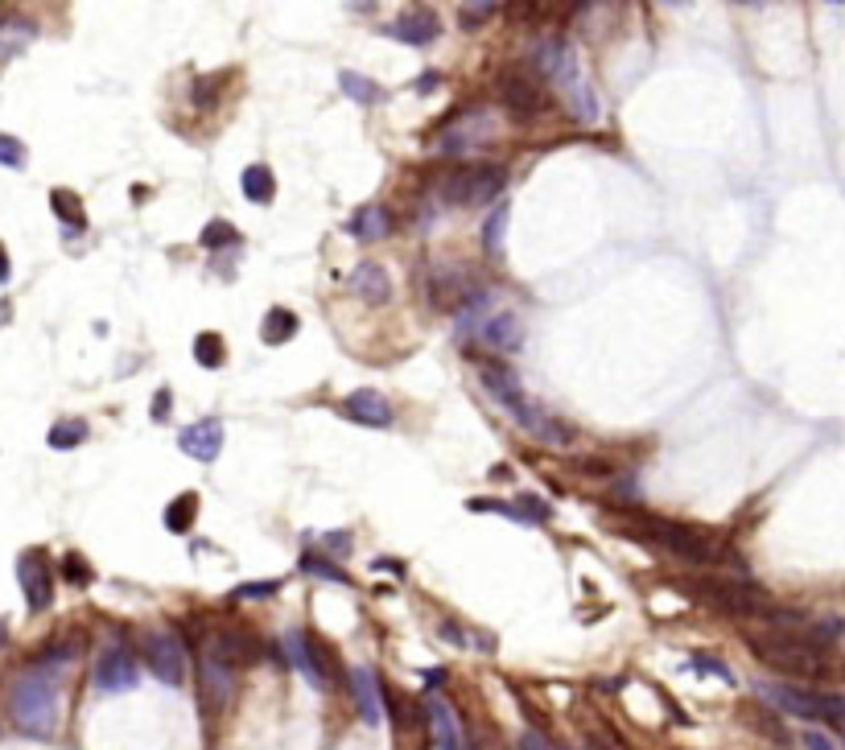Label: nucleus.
Wrapping results in <instances>:
<instances>
[{"label": "nucleus", "instance_id": "nucleus-11", "mask_svg": "<svg viewBox=\"0 0 845 750\" xmlns=\"http://www.w3.org/2000/svg\"><path fill=\"white\" fill-rule=\"evenodd\" d=\"M499 99H503V108L516 112V116H536V112H545V104H549L545 87H540L536 79H528V75H503Z\"/></svg>", "mask_w": 845, "mask_h": 750}, {"label": "nucleus", "instance_id": "nucleus-38", "mask_svg": "<svg viewBox=\"0 0 845 750\" xmlns=\"http://www.w3.org/2000/svg\"><path fill=\"white\" fill-rule=\"evenodd\" d=\"M326 549L330 553H351V532H326Z\"/></svg>", "mask_w": 845, "mask_h": 750}, {"label": "nucleus", "instance_id": "nucleus-35", "mask_svg": "<svg viewBox=\"0 0 845 750\" xmlns=\"http://www.w3.org/2000/svg\"><path fill=\"white\" fill-rule=\"evenodd\" d=\"M0 165L25 169V145L17 141V136H5V132H0Z\"/></svg>", "mask_w": 845, "mask_h": 750}, {"label": "nucleus", "instance_id": "nucleus-29", "mask_svg": "<svg viewBox=\"0 0 845 750\" xmlns=\"http://www.w3.org/2000/svg\"><path fill=\"white\" fill-rule=\"evenodd\" d=\"M194 363L207 367V371H219V367L227 363V343H223L215 330H202V334L194 338Z\"/></svg>", "mask_w": 845, "mask_h": 750}, {"label": "nucleus", "instance_id": "nucleus-44", "mask_svg": "<svg viewBox=\"0 0 845 750\" xmlns=\"http://www.w3.org/2000/svg\"><path fill=\"white\" fill-rule=\"evenodd\" d=\"M425 680H429V685H442L446 672H442V668H429V672H425Z\"/></svg>", "mask_w": 845, "mask_h": 750}, {"label": "nucleus", "instance_id": "nucleus-41", "mask_svg": "<svg viewBox=\"0 0 845 750\" xmlns=\"http://www.w3.org/2000/svg\"><path fill=\"white\" fill-rule=\"evenodd\" d=\"M165 408H169V392H157V408H153V421H165V417H169Z\"/></svg>", "mask_w": 845, "mask_h": 750}, {"label": "nucleus", "instance_id": "nucleus-6", "mask_svg": "<svg viewBox=\"0 0 845 750\" xmlns=\"http://www.w3.org/2000/svg\"><path fill=\"white\" fill-rule=\"evenodd\" d=\"M503 182H507L503 165H466L454 178H446L442 198L454 202V207H483V202H491L503 190Z\"/></svg>", "mask_w": 845, "mask_h": 750}, {"label": "nucleus", "instance_id": "nucleus-40", "mask_svg": "<svg viewBox=\"0 0 845 750\" xmlns=\"http://www.w3.org/2000/svg\"><path fill=\"white\" fill-rule=\"evenodd\" d=\"M520 750H549V742L540 738V734H532V730H528V734L520 738Z\"/></svg>", "mask_w": 845, "mask_h": 750}, {"label": "nucleus", "instance_id": "nucleus-8", "mask_svg": "<svg viewBox=\"0 0 845 750\" xmlns=\"http://www.w3.org/2000/svg\"><path fill=\"white\" fill-rule=\"evenodd\" d=\"M17 582H21L29 610H46L54 602V565L42 549H29L17 557Z\"/></svg>", "mask_w": 845, "mask_h": 750}, {"label": "nucleus", "instance_id": "nucleus-23", "mask_svg": "<svg viewBox=\"0 0 845 750\" xmlns=\"http://www.w3.org/2000/svg\"><path fill=\"white\" fill-rule=\"evenodd\" d=\"M293 334H297V314H293V310H285V305H273V310L264 314V322H260V338H264V347H285Z\"/></svg>", "mask_w": 845, "mask_h": 750}, {"label": "nucleus", "instance_id": "nucleus-25", "mask_svg": "<svg viewBox=\"0 0 845 750\" xmlns=\"http://www.w3.org/2000/svg\"><path fill=\"white\" fill-rule=\"evenodd\" d=\"M503 235H507V207L499 202V207H491V211L483 215V227H479V244H483V252H487L491 260L503 256Z\"/></svg>", "mask_w": 845, "mask_h": 750}, {"label": "nucleus", "instance_id": "nucleus-28", "mask_svg": "<svg viewBox=\"0 0 845 750\" xmlns=\"http://www.w3.org/2000/svg\"><path fill=\"white\" fill-rule=\"evenodd\" d=\"M46 441H50V450H75L87 441V421L83 417H62V421L50 425Z\"/></svg>", "mask_w": 845, "mask_h": 750}, {"label": "nucleus", "instance_id": "nucleus-24", "mask_svg": "<svg viewBox=\"0 0 845 750\" xmlns=\"http://www.w3.org/2000/svg\"><path fill=\"white\" fill-rule=\"evenodd\" d=\"M215 660L223 668H240V664H252L256 660V647H252V635H240V631H227L215 647Z\"/></svg>", "mask_w": 845, "mask_h": 750}, {"label": "nucleus", "instance_id": "nucleus-27", "mask_svg": "<svg viewBox=\"0 0 845 750\" xmlns=\"http://www.w3.org/2000/svg\"><path fill=\"white\" fill-rule=\"evenodd\" d=\"M194 520H198V495H194V491L178 495L174 503L165 507V528L174 532V536H186V532L194 528Z\"/></svg>", "mask_w": 845, "mask_h": 750}, {"label": "nucleus", "instance_id": "nucleus-12", "mask_svg": "<svg viewBox=\"0 0 845 750\" xmlns=\"http://www.w3.org/2000/svg\"><path fill=\"white\" fill-rule=\"evenodd\" d=\"M178 446L194 462H215L219 450H223V425H219V417H202V421L186 425L178 433Z\"/></svg>", "mask_w": 845, "mask_h": 750}, {"label": "nucleus", "instance_id": "nucleus-36", "mask_svg": "<svg viewBox=\"0 0 845 750\" xmlns=\"http://www.w3.org/2000/svg\"><path fill=\"white\" fill-rule=\"evenodd\" d=\"M273 594H277V582H248V586L235 590V598H240V602H248V598L252 602L256 598H273Z\"/></svg>", "mask_w": 845, "mask_h": 750}, {"label": "nucleus", "instance_id": "nucleus-33", "mask_svg": "<svg viewBox=\"0 0 845 750\" xmlns=\"http://www.w3.org/2000/svg\"><path fill=\"white\" fill-rule=\"evenodd\" d=\"M338 83H343V91L351 99H359V104H376V99H380V87H371V79H363V75L343 71V75H338Z\"/></svg>", "mask_w": 845, "mask_h": 750}, {"label": "nucleus", "instance_id": "nucleus-4", "mask_svg": "<svg viewBox=\"0 0 845 750\" xmlns=\"http://www.w3.org/2000/svg\"><path fill=\"white\" fill-rule=\"evenodd\" d=\"M755 656L775 668V672H788V676H821L825 672V656H821V643L817 639H751Z\"/></svg>", "mask_w": 845, "mask_h": 750}, {"label": "nucleus", "instance_id": "nucleus-21", "mask_svg": "<svg viewBox=\"0 0 845 750\" xmlns=\"http://www.w3.org/2000/svg\"><path fill=\"white\" fill-rule=\"evenodd\" d=\"M347 231L355 235V240H384V235L392 231V215H388V207H363V211H355L351 219H347Z\"/></svg>", "mask_w": 845, "mask_h": 750}, {"label": "nucleus", "instance_id": "nucleus-37", "mask_svg": "<svg viewBox=\"0 0 845 750\" xmlns=\"http://www.w3.org/2000/svg\"><path fill=\"white\" fill-rule=\"evenodd\" d=\"M487 13H495V5H466V9H462V25L475 29L479 21H487Z\"/></svg>", "mask_w": 845, "mask_h": 750}, {"label": "nucleus", "instance_id": "nucleus-3", "mask_svg": "<svg viewBox=\"0 0 845 750\" xmlns=\"http://www.w3.org/2000/svg\"><path fill=\"white\" fill-rule=\"evenodd\" d=\"M693 598L709 602L722 615H771V598L767 590L751 586V582H730V577H697L689 586Z\"/></svg>", "mask_w": 845, "mask_h": 750}, {"label": "nucleus", "instance_id": "nucleus-2", "mask_svg": "<svg viewBox=\"0 0 845 750\" xmlns=\"http://www.w3.org/2000/svg\"><path fill=\"white\" fill-rule=\"evenodd\" d=\"M623 532H635V536H644V540H652V544H664L668 553L685 557V561H709V557H714V544H709V536H701V532L689 528V524L648 516V511H631V524H627Z\"/></svg>", "mask_w": 845, "mask_h": 750}, {"label": "nucleus", "instance_id": "nucleus-42", "mask_svg": "<svg viewBox=\"0 0 845 750\" xmlns=\"http://www.w3.org/2000/svg\"><path fill=\"white\" fill-rule=\"evenodd\" d=\"M9 272H13V264H9V252H5V244H0V285L9 281Z\"/></svg>", "mask_w": 845, "mask_h": 750}, {"label": "nucleus", "instance_id": "nucleus-30", "mask_svg": "<svg viewBox=\"0 0 845 750\" xmlns=\"http://www.w3.org/2000/svg\"><path fill=\"white\" fill-rule=\"evenodd\" d=\"M50 207H54V215L71 227V231H79L83 223H87V215H83V202H79V194H71V190H54L50 194Z\"/></svg>", "mask_w": 845, "mask_h": 750}, {"label": "nucleus", "instance_id": "nucleus-1", "mask_svg": "<svg viewBox=\"0 0 845 750\" xmlns=\"http://www.w3.org/2000/svg\"><path fill=\"white\" fill-rule=\"evenodd\" d=\"M13 722L21 726V734L29 738H50L58 726V693L50 685V676H25L13 689Z\"/></svg>", "mask_w": 845, "mask_h": 750}, {"label": "nucleus", "instance_id": "nucleus-34", "mask_svg": "<svg viewBox=\"0 0 845 750\" xmlns=\"http://www.w3.org/2000/svg\"><path fill=\"white\" fill-rule=\"evenodd\" d=\"M62 577H66L71 586H87L95 573H91V565L83 561V553H66V557H62Z\"/></svg>", "mask_w": 845, "mask_h": 750}, {"label": "nucleus", "instance_id": "nucleus-9", "mask_svg": "<svg viewBox=\"0 0 845 750\" xmlns=\"http://www.w3.org/2000/svg\"><path fill=\"white\" fill-rule=\"evenodd\" d=\"M137 680H141V668L128 647H108V652L95 660V685L104 693H128V689H137Z\"/></svg>", "mask_w": 845, "mask_h": 750}, {"label": "nucleus", "instance_id": "nucleus-32", "mask_svg": "<svg viewBox=\"0 0 845 750\" xmlns=\"http://www.w3.org/2000/svg\"><path fill=\"white\" fill-rule=\"evenodd\" d=\"M198 240H202V248H207V252H219V248H227V244H240V231H235L227 219H215V223L202 227Z\"/></svg>", "mask_w": 845, "mask_h": 750}, {"label": "nucleus", "instance_id": "nucleus-20", "mask_svg": "<svg viewBox=\"0 0 845 750\" xmlns=\"http://www.w3.org/2000/svg\"><path fill=\"white\" fill-rule=\"evenodd\" d=\"M536 66L545 71V79H553L557 87H565V83H573L578 79V62H573V50L565 46V42H545L536 50Z\"/></svg>", "mask_w": 845, "mask_h": 750}, {"label": "nucleus", "instance_id": "nucleus-43", "mask_svg": "<svg viewBox=\"0 0 845 750\" xmlns=\"http://www.w3.org/2000/svg\"><path fill=\"white\" fill-rule=\"evenodd\" d=\"M417 87H421V91H433V87H437V75H433V71H429V75H421V79H417Z\"/></svg>", "mask_w": 845, "mask_h": 750}, {"label": "nucleus", "instance_id": "nucleus-26", "mask_svg": "<svg viewBox=\"0 0 845 750\" xmlns=\"http://www.w3.org/2000/svg\"><path fill=\"white\" fill-rule=\"evenodd\" d=\"M244 198L256 202V207H268V202L277 198L273 169H268V165H248V169H244Z\"/></svg>", "mask_w": 845, "mask_h": 750}, {"label": "nucleus", "instance_id": "nucleus-5", "mask_svg": "<svg viewBox=\"0 0 845 750\" xmlns=\"http://www.w3.org/2000/svg\"><path fill=\"white\" fill-rule=\"evenodd\" d=\"M759 693L784 713H796V718H821L829 722L833 730L841 726V697L837 693H808V689H796V685H759Z\"/></svg>", "mask_w": 845, "mask_h": 750}, {"label": "nucleus", "instance_id": "nucleus-31", "mask_svg": "<svg viewBox=\"0 0 845 750\" xmlns=\"http://www.w3.org/2000/svg\"><path fill=\"white\" fill-rule=\"evenodd\" d=\"M301 573H310V577H322V582H334V586H347V582H351V577L343 573V565L326 561L322 553H306V557H301Z\"/></svg>", "mask_w": 845, "mask_h": 750}, {"label": "nucleus", "instance_id": "nucleus-45", "mask_svg": "<svg viewBox=\"0 0 845 750\" xmlns=\"http://www.w3.org/2000/svg\"><path fill=\"white\" fill-rule=\"evenodd\" d=\"M0 639H5V631H0Z\"/></svg>", "mask_w": 845, "mask_h": 750}, {"label": "nucleus", "instance_id": "nucleus-14", "mask_svg": "<svg viewBox=\"0 0 845 750\" xmlns=\"http://www.w3.org/2000/svg\"><path fill=\"white\" fill-rule=\"evenodd\" d=\"M479 338H483V343H487L491 351L512 355V351H520V343H524V322H520L512 310L491 314V318L479 326Z\"/></svg>", "mask_w": 845, "mask_h": 750}, {"label": "nucleus", "instance_id": "nucleus-18", "mask_svg": "<svg viewBox=\"0 0 845 750\" xmlns=\"http://www.w3.org/2000/svg\"><path fill=\"white\" fill-rule=\"evenodd\" d=\"M392 33L404 46H429V42H437V33H442V17L433 9H409L392 25Z\"/></svg>", "mask_w": 845, "mask_h": 750}, {"label": "nucleus", "instance_id": "nucleus-19", "mask_svg": "<svg viewBox=\"0 0 845 750\" xmlns=\"http://www.w3.org/2000/svg\"><path fill=\"white\" fill-rule=\"evenodd\" d=\"M351 293H359L367 305H384V301L392 297V285H388L384 264H376V260L355 264V272H351Z\"/></svg>", "mask_w": 845, "mask_h": 750}, {"label": "nucleus", "instance_id": "nucleus-22", "mask_svg": "<svg viewBox=\"0 0 845 750\" xmlns=\"http://www.w3.org/2000/svg\"><path fill=\"white\" fill-rule=\"evenodd\" d=\"M429 726H433V738L442 750H462V730H458V718H454V709L446 701H429Z\"/></svg>", "mask_w": 845, "mask_h": 750}, {"label": "nucleus", "instance_id": "nucleus-39", "mask_svg": "<svg viewBox=\"0 0 845 750\" xmlns=\"http://www.w3.org/2000/svg\"><path fill=\"white\" fill-rule=\"evenodd\" d=\"M804 746H808V750H837V742H833L829 734H821V730H808V734H804Z\"/></svg>", "mask_w": 845, "mask_h": 750}, {"label": "nucleus", "instance_id": "nucleus-7", "mask_svg": "<svg viewBox=\"0 0 845 750\" xmlns=\"http://www.w3.org/2000/svg\"><path fill=\"white\" fill-rule=\"evenodd\" d=\"M285 656H289L293 668L306 672V680L318 689H326L338 672V660L326 647V639H314V635H285Z\"/></svg>", "mask_w": 845, "mask_h": 750}, {"label": "nucleus", "instance_id": "nucleus-13", "mask_svg": "<svg viewBox=\"0 0 845 750\" xmlns=\"http://www.w3.org/2000/svg\"><path fill=\"white\" fill-rule=\"evenodd\" d=\"M338 413H343L347 421H355V425H367V429H388L392 425V404L380 392H371V388L351 392L343 404H338Z\"/></svg>", "mask_w": 845, "mask_h": 750}, {"label": "nucleus", "instance_id": "nucleus-10", "mask_svg": "<svg viewBox=\"0 0 845 750\" xmlns=\"http://www.w3.org/2000/svg\"><path fill=\"white\" fill-rule=\"evenodd\" d=\"M145 664L161 685H182L186 680V652L174 635H149L145 639Z\"/></svg>", "mask_w": 845, "mask_h": 750}, {"label": "nucleus", "instance_id": "nucleus-16", "mask_svg": "<svg viewBox=\"0 0 845 750\" xmlns=\"http://www.w3.org/2000/svg\"><path fill=\"white\" fill-rule=\"evenodd\" d=\"M475 293H479L475 285L462 277H450V272H433L429 277V301H433V310H442V314H458Z\"/></svg>", "mask_w": 845, "mask_h": 750}, {"label": "nucleus", "instance_id": "nucleus-15", "mask_svg": "<svg viewBox=\"0 0 845 750\" xmlns=\"http://www.w3.org/2000/svg\"><path fill=\"white\" fill-rule=\"evenodd\" d=\"M198 689H202V705H207V709H227V701L235 693L231 668H223L215 656H207L198 664Z\"/></svg>", "mask_w": 845, "mask_h": 750}, {"label": "nucleus", "instance_id": "nucleus-17", "mask_svg": "<svg viewBox=\"0 0 845 750\" xmlns=\"http://www.w3.org/2000/svg\"><path fill=\"white\" fill-rule=\"evenodd\" d=\"M351 697H355V709L367 726H380L384 722V697H380V685H376V672L371 668H355L351 672Z\"/></svg>", "mask_w": 845, "mask_h": 750}]
</instances>
